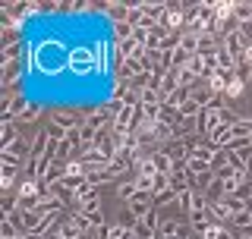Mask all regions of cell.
Here are the masks:
<instances>
[{
  "label": "cell",
  "instance_id": "cell-36",
  "mask_svg": "<svg viewBox=\"0 0 252 239\" xmlns=\"http://www.w3.org/2000/svg\"><path fill=\"white\" fill-rule=\"evenodd\" d=\"M233 76L236 79H240V82H249V76H252V66H249V63H236V69H233Z\"/></svg>",
  "mask_w": 252,
  "mask_h": 239
},
{
  "label": "cell",
  "instance_id": "cell-9",
  "mask_svg": "<svg viewBox=\"0 0 252 239\" xmlns=\"http://www.w3.org/2000/svg\"><path fill=\"white\" fill-rule=\"evenodd\" d=\"M186 224L192 227V233H195V236H199L202 230L211 224V214H208V211H192V214H189V217H186Z\"/></svg>",
  "mask_w": 252,
  "mask_h": 239
},
{
  "label": "cell",
  "instance_id": "cell-29",
  "mask_svg": "<svg viewBox=\"0 0 252 239\" xmlns=\"http://www.w3.org/2000/svg\"><path fill=\"white\" fill-rule=\"evenodd\" d=\"M180 41H183V31H170V35L161 41V51H177Z\"/></svg>",
  "mask_w": 252,
  "mask_h": 239
},
{
  "label": "cell",
  "instance_id": "cell-34",
  "mask_svg": "<svg viewBox=\"0 0 252 239\" xmlns=\"http://www.w3.org/2000/svg\"><path fill=\"white\" fill-rule=\"evenodd\" d=\"M60 236H66V239H79L82 233L76 230V224H73V220H63V224H60Z\"/></svg>",
  "mask_w": 252,
  "mask_h": 239
},
{
  "label": "cell",
  "instance_id": "cell-30",
  "mask_svg": "<svg viewBox=\"0 0 252 239\" xmlns=\"http://www.w3.org/2000/svg\"><path fill=\"white\" fill-rule=\"evenodd\" d=\"M126 38H132V26L129 22H117L114 26V41H126Z\"/></svg>",
  "mask_w": 252,
  "mask_h": 239
},
{
  "label": "cell",
  "instance_id": "cell-2",
  "mask_svg": "<svg viewBox=\"0 0 252 239\" xmlns=\"http://www.w3.org/2000/svg\"><path fill=\"white\" fill-rule=\"evenodd\" d=\"M32 54V51H29ZM32 73V63H29V57L26 60H16V63H3L0 66V82H3V89L6 85H13V82H22Z\"/></svg>",
  "mask_w": 252,
  "mask_h": 239
},
{
  "label": "cell",
  "instance_id": "cell-4",
  "mask_svg": "<svg viewBox=\"0 0 252 239\" xmlns=\"http://www.w3.org/2000/svg\"><path fill=\"white\" fill-rule=\"evenodd\" d=\"M161 26H167L170 31L186 29V3H167V16H164Z\"/></svg>",
  "mask_w": 252,
  "mask_h": 239
},
{
  "label": "cell",
  "instance_id": "cell-19",
  "mask_svg": "<svg viewBox=\"0 0 252 239\" xmlns=\"http://www.w3.org/2000/svg\"><path fill=\"white\" fill-rule=\"evenodd\" d=\"M218 69H230V73H233V69H236V60L230 57V51H227L224 44L218 47Z\"/></svg>",
  "mask_w": 252,
  "mask_h": 239
},
{
  "label": "cell",
  "instance_id": "cell-39",
  "mask_svg": "<svg viewBox=\"0 0 252 239\" xmlns=\"http://www.w3.org/2000/svg\"><path fill=\"white\" fill-rule=\"evenodd\" d=\"M186 66H189V69H192V73H195V76H202V66H205V60L199 57V54H192V57H189V63H186Z\"/></svg>",
  "mask_w": 252,
  "mask_h": 239
},
{
  "label": "cell",
  "instance_id": "cell-21",
  "mask_svg": "<svg viewBox=\"0 0 252 239\" xmlns=\"http://www.w3.org/2000/svg\"><path fill=\"white\" fill-rule=\"evenodd\" d=\"M195 79H199V76H195L189 66L177 69V82H180V89H192V85H195Z\"/></svg>",
  "mask_w": 252,
  "mask_h": 239
},
{
  "label": "cell",
  "instance_id": "cell-12",
  "mask_svg": "<svg viewBox=\"0 0 252 239\" xmlns=\"http://www.w3.org/2000/svg\"><path fill=\"white\" fill-rule=\"evenodd\" d=\"M63 177H69V161H54L51 170H47V179L44 182H60Z\"/></svg>",
  "mask_w": 252,
  "mask_h": 239
},
{
  "label": "cell",
  "instance_id": "cell-15",
  "mask_svg": "<svg viewBox=\"0 0 252 239\" xmlns=\"http://www.w3.org/2000/svg\"><path fill=\"white\" fill-rule=\"evenodd\" d=\"M199 41H202V35H195V31H183V41H180V47L192 57V54H199Z\"/></svg>",
  "mask_w": 252,
  "mask_h": 239
},
{
  "label": "cell",
  "instance_id": "cell-27",
  "mask_svg": "<svg viewBox=\"0 0 252 239\" xmlns=\"http://www.w3.org/2000/svg\"><path fill=\"white\" fill-rule=\"evenodd\" d=\"M16 236H22L19 227H16L13 220H0V239H16Z\"/></svg>",
  "mask_w": 252,
  "mask_h": 239
},
{
  "label": "cell",
  "instance_id": "cell-26",
  "mask_svg": "<svg viewBox=\"0 0 252 239\" xmlns=\"http://www.w3.org/2000/svg\"><path fill=\"white\" fill-rule=\"evenodd\" d=\"M94 195H98V186H92L89 179H85L82 186L76 189V202H85V198H94Z\"/></svg>",
  "mask_w": 252,
  "mask_h": 239
},
{
  "label": "cell",
  "instance_id": "cell-6",
  "mask_svg": "<svg viewBox=\"0 0 252 239\" xmlns=\"http://www.w3.org/2000/svg\"><path fill=\"white\" fill-rule=\"evenodd\" d=\"M79 161L85 164V170H89V173H92V170H104V167L110 164V161H107L104 154H101L98 148H92V151H82V157H79Z\"/></svg>",
  "mask_w": 252,
  "mask_h": 239
},
{
  "label": "cell",
  "instance_id": "cell-35",
  "mask_svg": "<svg viewBox=\"0 0 252 239\" xmlns=\"http://www.w3.org/2000/svg\"><path fill=\"white\" fill-rule=\"evenodd\" d=\"M243 89H246V82H240V79H230V85H227V98H240L243 94Z\"/></svg>",
  "mask_w": 252,
  "mask_h": 239
},
{
  "label": "cell",
  "instance_id": "cell-42",
  "mask_svg": "<svg viewBox=\"0 0 252 239\" xmlns=\"http://www.w3.org/2000/svg\"><path fill=\"white\" fill-rule=\"evenodd\" d=\"M79 239H98V233H94V230H92V233H82Z\"/></svg>",
  "mask_w": 252,
  "mask_h": 239
},
{
  "label": "cell",
  "instance_id": "cell-37",
  "mask_svg": "<svg viewBox=\"0 0 252 239\" xmlns=\"http://www.w3.org/2000/svg\"><path fill=\"white\" fill-rule=\"evenodd\" d=\"M220 167H227V151H224V148H220V151H218V154H215V157H211V170H215V173H218V170H220Z\"/></svg>",
  "mask_w": 252,
  "mask_h": 239
},
{
  "label": "cell",
  "instance_id": "cell-33",
  "mask_svg": "<svg viewBox=\"0 0 252 239\" xmlns=\"http://www.w3.org/2000/svg\"><path fill=\"white\" fill-rule=\"evenodd\" d=\"M79 211H82V214H94V211H101L98 195H94V198H85V202H79Z\"/></svg>",
  "mask_w": 252,
  "mask_h": 239
},
{
  "label": "cell",
  "instance_id": "cell-17",
  "mask_svg": "<svg viewBox=\"0 0 252 239\" xmlns=\"http://www.w3.org/2000/svg\"><path fill=\"white\" fill-rule=\"evenodd\" d=\"M183 227H186V224H180L177 217H164V220H161V227H158V233H164V236H177Z\"/></svg>",
  "mask_w": 252,
  "mask_h": 239
},
{
  "label": "cell",
  "instance_id": "cell-23",
  "mask_svg": "<svg viewBox=\"0 0 252 239\" xmlns=\"http://www.w3.org/2000/svg\"><path fill=\"white\" fill-rule=\"evenodd\" d=\"M155 142H173V126L170 123H158L155 126Z\"/></svg>",
  "mask_w": 252,
  "mask_h": 239
},
{
  "label": "cell",
  "instance_id": "cell-31",
  "mask_svg": "<svg viewBox=\"0 0 252 239\" xmlns=\"http://www.w3.org/2000/svg\"><path fill=\"white\" fill-rule=\"evenodd\" d=\"M218 117H220V126H236V123H240V117H236L230 107H220Z\"/></svg>",
  "mask_w": 252,
  "mask_h": 239
},
{
  "label": "cell",
  "instance_id": "cell-18",
  "mask_svg": "<svg viewBox=\"0 0 252 239\" xmlns=\"http://www.w3.org/2000/svg\"><path fill=\"white\" fill-rule=\"evenodd\" d=\"M186 101H192V89H177V91H173V94H170L167 101H164V104H173V107H183Z\"/></svg>",
  "mask_w": 252,
  "mask_h": 239
},
{
  "label": "cell",
  "instance_id": "cell-24",
  "mask_svg": "<svg viewBox=\"0 0 252 239\" xmlns=\"http://www.w3.org/2000/svg\"><path fill=\"white\" fill-rule=\"evenodd\" d=\"M136 192H139L136 182H120V186H117V198H120V202H129Z\"/></svg>",
  "mask_w": 252,
  "mask_h": 239
},
{
  "label": "cell",
  "instance_id": "cell-11",
  "mask_svg": "<svg viewBox=\"0 0 252 239\" xmlns=\"http://www.w3.org/2000/svg\"><path fill=\"white\" fill-rule=\"evenodd\" d=\"M227 195V189H224V179L218 177L215 173V179L208 182V189H205V198H208V202H220V198Z\"/></svg>",
  "mask_w": 252,
  "mask_h": 239
},
{
  "label": "cell",
  "instance_id": "cell-8",
  "mask_svg": "<svg viewBox=\"0 0 252 239\" xmlns=\"http://www.w3.org/2000/svg\"><path fill=\"white\" fill-rule=\"evenodd\" d=\"M224 47L230 51V57H233L236 63H240V60H243V54H246V41H243V38L236 35V31H233V35H227V38H224Z\"/></svg>",
  "mask_w": 252,
  "mask_h": 239
},
{
  "label": "cell",
  "instance_id": "cell-16",
  "mask_svg": "<svg viewBox=\"0 0 252 239\" xmlns=\"http://www.w3.org/2000/svg\"><path fill=\"white\" fill-rule=\"evenodd\" d=\"M177 208H180V214H183V217H189V214H192V189H183V192L177 195Z\"/></svg>",
  "mask_w": 252,
  "mask_h": 239
},
{
  "label": "cell",
  "instance_id": "cell-13",
  "mask_svg": "<svg viewBox=\"0 0 252 239\" xmlns=\"http://www.w3.org/2000/svg\"><path fill=\"white\" fill-rule=\"evenodd\" d=\"M129 6H132V3H107V16L114 19V26H117V22H126V19H129Z\"/></svg>",
  "mask_w": 252,
  "mask_h": 239
},
{
  "label": "cell",
  "instance_id": "cell-14",
  "mask_svg": "<svg viewBox=\"0 0 252 239\" xmlns=\"http://www.w3.org/2000/svg\"><path fill=\"white\" fill-rule=\"evenodd\" d=\"M161 123L180 126V123H183V114H180V107H173V104H161Z\"/></svg>",
  "mask_w": 252,
  "mask_h": 239
},
{
  "label": "cell",
  "instance_id": "cell-1",
  "mask_svg": "<svg viewBox=\"0 0 252 239\" xmlns=\"http://www.w3.org/2000/svg\"><path fill=\"white\" fill-rule=\"evenodd\" d=\"M69 73L76 76H92L98 73V54H94V47H69Z\"/></svg>",
  "mask_w": 252,
  "mask_h": 239
},
{
  "label": "cell",
  "instance_id": "cell-5",
  "mask_svg": "<svg viewBox=\"0 0 252 239\" xmlns=\"http://www.w3.org/2000/svg\"><path fill=\"white\" fill-rule=\"evenodd\" d=\"M29 51H32V41H29V38H26V41H19V44H10V47H3V51H0V66H3V63L26 60V57H29Z\"/></svg>",
  "mask_w": 252,
  "mask_h": 239
},
{
  "label": "cell",
  "instance_id": "cell-10",
  "mask_svg": "<svg viewBox=\"0 0 252 239\" xmlns=\"http://www.w3.org/2000/svg\"><path fill=\"white\" fill-rule=\"evenodd\" d=\"M148 157H152V164H155L158 173H170L173 170V161H170L167 151H148Z\"/></svg>",
  "mask_w": 252,
  "mask_h": 239
},
{
  "label": "cell",
  "instance_id": "cell-32",
  "mask_svg": "<svg viewBox=\"0 0 252 239\" xmlns=\"http://www.w3.org/2000/svg\"><path fill=\"white\" fill-rule=\"evenodd\" d=\"M132 233H136V239H152V236H155V230H148V227L136 217V220H132Z\"/></svg>",
  "mask_w": 252,
  "mask_h": 239
},
{
  "label": "cell",
  "instance_id": "cell-25",
  "mask_svg": "<svg viewBox=\"0 0 252 239\" xmlns=\"http://www.w3.org/2000/svg\"><path fill=\"white\" fill-rule=\"evenodd\" d=\"M224 205L230 208V214L246 211V198H240V195H224Z\"/></svg>",
  "mask_w": 252,
  "mask_h": 239
},
{
  "label": "cell",
  "instance_id": "cell-22",
  "mask_svg": "<svg viewBox=\"0 0 252 239\" xmlns=\"http://www.w3.org/2000/svg\"><path fill=\"white\" fill-rule=\"evenodd\" d=\"M164 205H177V192H173V189H164V192H158V195H155V208L161 211Z\"/></svg>",
  "mask_w": 252,
  "mask_h": 239
},
{
  "label": "cell",
  "instance_id": "cell-28",
  "mask_svg": "<svg viewBox=\"0 0 252 239\" xmlns=\"http://www.w3.org/2000/svg\"><path fill=\"white\" fill-rule=\"evenodd\" d=\"M233 16H236V22H252V6L249 3H233Z\"/></svg>",
  "mask_w": 252,
  "mask_h": 239
},
{
  "label": "cell",
  "instance_id": "cell-7",
  "mask_svg": "<svg viewBox=\"0 0 252 239\" xmlns=\"http://www.w3.org/2000/svg\"><path fill=\"white\" fill-rule=\"evenodd\" d=\"M16 142H19V132H16V123H0V151H10Z\"/></svg>",
  "mask_w": 252,
  "mask_h": 239
},
{
  "label": "cell",
  "instance_id": "cell-41",
  "mask_svg": "<svg viewBox=\"0 0 252 239\" xmlns=\"http://www.w3.org/2000/svg\"><path fill=\"white\" fill-rule=\"evenodd\" d=\"M243 63H249V66H252V44L246 47V54H243Z\"/></svg>",
  "mask_w": 252,
  "mask_h": 239
},
{
  "label": "cell",
  "instance_id": "cell-20",
  "mask_svg": "<svg viewBox=\"0 0 252 239\" xmlns=\"http://www.w3.org/2000/svg\"><path fill=\"white\" fill-rule=\"evenodd\" d=\"M69 220H73V224H76V230H79V233H92V220L89 217H85V214L82 211H73V214H69Z\"/></svg>",
  "mask_w": 252,
  "mask_h": 239
},
{
  "label": "cell",
  "instance_id": "cell-38",
  "mask_svg": "<svg viewBox=\"0 0 252 239\" xmlns=\"http://www.w3.org/2000/svg\"><path fill=\"white\" fill-rule=\"evenodd\" d=\"M38 114H41V107H38V104H29V107H26V114H22V123H35Z\"/></svg>",
  "mask_w": 252,
  "mask_h": 239
},
{
  "label": "cell",
  "instance_id": "cell-3",
  "mask_svg": "<svg viewBox=\"0 0 252 239\" xmlns=\"http://www.w3.org/2000/svg\"><path fill=\"white\" fill-rule=\"evenodd\" d=\"M126 208H129L132 217H142V214H148V211L155 208V195H152V192H142V189H139V192L132 195L129 202H126Z\"/></svg>",
  "mask_w": 252,
  "mask_h": 239
},
{
  "label": "cell",
  "instance_id": "cell-40",
  "mask_svg": "<svg viewBox=\"0 0 252 239\" xmlns=\"http://www.w3.org/2000/svg\"><path fill=\"white\" fill-rule=\"evenodd\" d=\"M236 239H252V224H246V227H236Z\"/></svg>",
  "mask_w": 252,
  "mask_h": 239
}]
</instances>
